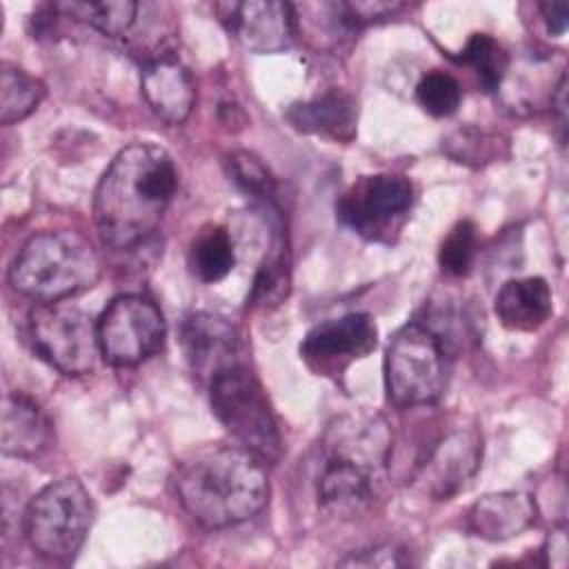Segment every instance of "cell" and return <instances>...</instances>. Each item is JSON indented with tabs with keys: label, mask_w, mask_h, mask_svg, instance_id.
Masks as SVG:
<instances>
[{
	"label": "cell",
	"mask_w": 569,
	"mask_h": 569,
	"mask_svg": "<svg viewBox=\"0 0 569 569\" xmlns=\"http://www.w3.org/2000/svg\"><path fill=\"white\" fill-rule=\"evenodd\" d=\"M178 189L171 156L149 142H133L116 153L93 196L100 240L118 251L147 242Z\"/></svg>",
	"instance_id": "cell-1"
},
{
	"label": "cell",
	"mask_w": 569,
	"mask_h": 569,
	"mask_svg": "<svg viewBox=\"0 0 569 569\" xmlns=\"http://www.w3.org/2000/svg\"><path fill=\"white\" fill-rule=\"evenodd\" d=\"M184 511L207 529H224L253 518L269 498L264 462L238 445L207 447L176 473Z\"/></svg>",
	"instance_id": "cell-2"
},
{
	"label": "cell",
	"mask_w": 569,
	"mask_h": 569,
	"mask_svg": "<svg viewBox=\"0 0 569 569\" xmlns=\"http://www.w3.org/2000/svg\"><path fill=\"white\" fill-rule=\"evenodd\" d=\"M100 271V258L82 233L42 231L16 256L9 284L36 302H60L91 289Z\"/></svg>",
	"instance_id": "cell-3"
},
{
	"label": "cell",
	"mask_w": 569,
	"mask_h": 569,
	"mask_svg": "<svg viewBox=\"0 0 569 569\" xmlns=\"http://www.w3.org/2000/svg\"><path fill=\"white\" fill-rule=\"evenodd\" d=\"M211 411L224 431L264 465L282 458L284 445L267 391L247 365H236L209 382Z\"/></svg>",
	"instance_id": "cell-4"
},
{
	"label": "cell",
	"mask_w": 569,
	"mask_h": 569,
	"mask_svg": "<svg viewBox=\"0 0 569 569\" xmlns=\"http://www.w3.org/2000/svg\"><path fill=\"white\" fill-rule=\"evenodd\" d=\"M447 380L449 351L436 329L407 322L391 336L385 353V389L396 407L433 405L442 396Z\"/></svg>",
	"instance_id": "cell-5"
},
{
	"label": "cell",
	"mask_w": 569,
	"mask_h": 569,
	"mask_svg": "<svg viewBox=\"0 0 569 569\" xmlns=\"http://www.w3.org/2000/svg\"><path fill=\"white\" fill-rule=\"evenodd\" d=\"M93 505L84 485L62 478L40 489L24 511V536L49 560H71L91 529Z\"/></svg>",
	"instance_id": "cell-6"
},
{
	"label": "cell",
	"mask_w": 569,
	"mask_h": 569,
	"mask_svg": "<svg viewBox=\"0 0 569 569\" xmlns=\"http://www.w3.org/2000/svg\"><path fill=\"white\" fill-rule=\"evenodd\" d=\"M36 353L64 376L89 373L100 353L98 325L69 302H38L29 313Z\"/></svg>",
	"instance_id": "cell-7"
},
{
	"label": "cell",
	"mask_w": 569,
	"mask_h": 569,
	"mask_svg": "<svg viewBox=\"0 0 569 569\" xmlns=\"http://www.w3.org/2000/svg\"><path fill=\"white\" fill-rule=\"evenodd\" d=\"M96 325L100 356L113 367L140 365L162 349L167 336L162 311L138 293L113 298Z\"/></svg>",
	"instance_id": "cell-8"
},
{
	"label": "cell",
	"mask_w": 569,
	"mask_h": 569,
	"mask_svg": "<svg viewBox=\"0 0 569 569\" xmlns=\"http://www.w3.org/2000/svg\"><path fill=\"white\" fill-rule=\"evenodd\" d=\"M413 204V184L400 173L356 180L336 204L338 220L369 240H389Z\"/></svg>",
	"instance_id": "cell-9"
},
{
	"label": "cell",
	"mask_w": 569,
	"mask_h": 569,
	"mask_svg": "<svg viewBox=\"0 0 569 569\" xmlns=\"http://www.w3.org/2000/svg\"><path fill=\"white\" fill-rule=\"evenodd\" d=\"M378 329L369 313H347L316 325L300 345V358L318 376H340L349 365L369 356Z\"/></svg>",
	"instance_id": "cell-10"
},
{
	"label": "cell",
	"mask_w": 569,
	"mask_h": 569,
	"mask_svg": "<svg viewBox=\"0 0 569 569\" xmlns=\"http://www.w3.org/2000/svg\"><path fill=\"white\" fill-rule=\"evenodd\" d=\"M216 13L236 40L256 53H276L293 42L298 18L289 2L247 0L218 2Z\"/></svg>",
	"instance_id": "cell-11"
},
{
	"label": "cell",
	"mask_w": 569,
	"mask_h": 569,
	"mask_svg": "<svg viewBox=\"0 0 569 569\" xmlns=\"http://www.w3.org/2000/svg\"><path fill=\"white\" fill-rule=\"evenodd\" d=\"M482 458L478 431L465 429L442 438L420 462L418 480L433 500H449L476 476Z\"/></svg>",
	"instance_id": "cell-12"
},
{
	"label": "cell",
	"mask_w": 569,
	"mask_h": 569,
	"mask_svg": "<svg viewBox=\"0 0 569 569\" xmlns=\"http://www.w3.org/2000/svg\"><path fill=\"white\" fill-rule=\"evenodd\" d=\"M180 340L191 371L207 382L240 365V336L227 318L196 311L182 322Z\"/></svg>",
	"instance_id": "cell-13"
},
{
	"label": "cell",
	"mask_w": 569,
	"mask_h": 569,
	"mask_svg": "<svg viewBox=\"0 0 569 569\" xmlns=\"http://www.w3.org/2000/svg\"><path fill=\"white\" fill-rule=\"evenodd\" d=\"M140 87L149 109L167 124H182L193 111V78L171 53H160L144 64Z\"/></svg>",
	"instance_id": "cell-14"
},
{
	"label": "cell",
	"mask_w": 569,
	"mask_h": 569,
	"mask_svg": "<svg viewBox=\"0 0 569 569\" xmlns=\"http://www.w3.org/2000/svg\"><path fill=\"white\" fill-rule=\"evenodd\" d=\"M376 478L378 473L360 465L325 456L318 478L320 505L336 516L353 518L371 505Z\"/></svg>",
	"instance_id": "cell-15"
},
{
	"label": "cell",
	"mask_w": 569,
	"mask_h": 569,
	"mask_svg": "<svg viewBox=\"0 0 569 569\" xmlns=\"http://www.w3.org/2000/svg\"><path fill=\"white\" fill-rule=\"evenodd\" d=\"M51 425L44 411L22 393H7L2 400L0 449L4 456L33 458L49 447Z\"/></svg>",
	"instance_id": "cell-16"
},
{
	"label": "cell",
	"mask_w": 569,
	"mask_h": 569,
	"mask_svg": "<svg viewBox=\"0 0 569 569\" xmlns=\"http://www.w3.org/2000/svg\"><path fill=\"white\" fill-rule=\"evenodd\" d=\"M284 118L293 129L302 133L327 136L340 142H349L356 136L358 109L356 100L340 89L327 91L305 102H296L284 111Z\"/></svg>",
	"instance_id": "cell-17"
},
{
	"label": "cell",
	"mask_w": 569,
	"mask_h": 569,
	"mask_svg": "<svg viewBox=\"0 0 569 569\" xmlns=\"http://www.w3.org/2000/svg\"><path fill=\"white\" fill-rule=\"evenodd\" d=\"M493 311L511 331H536L553 311L551 289L540 276L507 280L496 293Z\"/></svg>",
	"instance_id": "cell-18"
},
{
	"label": "cell",
	"mask_w": 569,
	"mask_h": 569,
	"mask_svg": "<svg viewBox=\"0 0 569 569\" xmlns=\"http://www.w3.org/2000/svg\"><path fill=\"white\" fill-rule=\"evenodd\" d=\"M536 516L531 496L498 491L476 500L469 509V529L485 540H507L522 533Z\"/></svg>",
	"instance_id": "cell-19"
},
{
	"label": "cell",
	"mask_w": 569,
	"mask_h": 569,
	"mask_svg": "<svg viewBox=\"0 0 569 569\" xmlns=\"http://www.w3.org/2000/svg\"><path fill=\"white\" fill-rule=\"evenodd\" d=\"M189 264L202 282H218L227 278L236 264L231 233L220 224L204 227L191 242Z\"/></svg>",
	"instance_id": "cell-20"
},
{
	"label": "cell",
	"mask_w": 569,
	"mask_h": 569,
	"mask_svg": "<svg viewBox=\"0 0 569 569\" xmlns=\"http://www.w3.org/2000/svg\"><path fill=\"white\" fill-rule=\"evenodd\" d=\"M60 13L93 27L109 38H124L133 24L140 4L131 0H104V2H60L56 4Z\"/></svg>",
	"instance_id": "cell-21"
},
{
	"label": "cell",
	"mask_w": 569,
	"mask_h": 569,
	"mask_svg": "<svg viewBox=\"0 0 569 569\" xmlns=\"http://www.w3.org/2000/svg\"><path fill=\"white\" fill-rule=\"evenodd\" d=\"M44 98V84L24 69L4 62L0 71V122L13 124L33 113Z\"/></svg>",
	"instance_id": "cell-22"
},
{
	"label": "cell",
	"mask_w": 569,
	"mask_h": 569,
	"mask_svg": "<svg viewBox=\"0 0 569 569\" xmlns=\"http://www.w3.org/2000/svg\"><path fill=\"white\" fill-rule=\"evenodd\" d=\"M460 60L476 71L487 91H498L502 87L511 64L505 47L489 33H473L465 44Z\"/></svg>",
	"instance_id": "cell-23"
},
{
	"label": "cell",
	"mask_w": 569,
	"mask_h": 569,
	"mask_svg": "<svg viewBox=\"0 0 569 569\" xmlns=\"http://www.w3.org/2000/svg\"><path fill=\"white\" fill-rule=\"evenodd\" d=\"M416 98L420 107L433 118H447L458 111L462 91L453 76L445 71H429L416 84Z\"/></svg>",
	"instance_id": "cell-24"
},
{
	"label": "cell",
	"mask_w": 569,
	"mask_h": 569,
	"mask_svg": "<svg viewBox=\"0 0 569 569\" xmlns=\"http://www.w3.org/2000/svg\"><path fill=\"white\" fill-rule=\"evenodd\" d=\"M476 247H478L476 224L471 220H460L440 244V253H438L440 269L456 278L467 276L476 258Z\"/></svg>",
	"instance_id": "cell-25"
},
{
	"label": "cell",
	"mask_w": 569,
	"mask_h": 569,
	"mask_svg": "<svg viewBox=\"0 0 569 569\" xmlns=\"http://www.w3.org/2000/svg\"><path fill=\"white\" fill-rule=\"evenodd\" d=\"M227 171L231 180L256 198H271L276 191V180L264 162L249 151H233L227 156Z\"/></svg>",
	"instance_id": "cell-26"
},
{
	"label": "cell",
	"mask_w": 569,
	"mask_h": 569,
	"mask_svg": "<svg viewBox=\"0 0 569 569\" xmlns=\"http://www.w3.org/2000/svg\"><path fill=\"white\" fill-rule=\"evenodd\" d=\"M289 289V273H287V264H284V253L282 249L273 251L269 258H264V262L260 264L256 280H253V289H251V302L253 305H278Z\"/></svg>",
	"instance_id": "cell-27"
},
{
	"label": "cell",
	"mask_w": 569,
	"mask_h": 569,
	"mask_svg": "<svg viewBox=\"0 0 569 569\" xmlns=\"http://www.w3.org/2000/svg\"><path fill=\"white\" fill-rule=\"evenodd\" d=\"M409 560L402 556V549H396L391 545L376 547V549H365L358 556L351 553L340 560L345 567H400L407 565Z\"/></svg>",
	"instance_id": "cell-28"
},
{
	"label": "cell",
	"mask_w": 569,
	"mask_h": 569,
	"mask_svg": "<svg viewBox=\"0 0 569 569\" xmlns=\"http://www.w3.org/2000/svg\"><path fill=\"white\" fill-rule=\"evenodd\" d=\"M567 551H569V545H567V531H565V527H560V529H553L551 531V536H549V540H547V545H545V556H547V565L549 567H558V569H562V567H567Z\"/></svg>",
	"instance_id": "cell-29"
},
{
	"label": "cell",
	"mask_w": 569,
	"mask_h": 569,
	"mask_svg": "<svg viewBox=\"0 0 569 569\" xmlns=\"http://www.w3.org/2000/svg\"><path fill=\"white\" fill-rule=\"evenodd\" d=\"M542 20L553 36H562L567 29V2H542L540 4Z\"/></svg>",
	"instance_id": "cell-30"
}]
</instances>
